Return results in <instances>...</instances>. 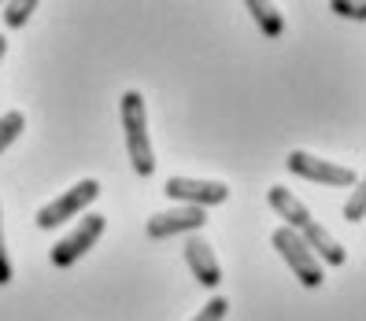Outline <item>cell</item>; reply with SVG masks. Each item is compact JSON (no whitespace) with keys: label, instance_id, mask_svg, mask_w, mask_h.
I'll return each instance as SVG.
<instances>
[{"label":"cell","instance_id":"cell-9","mask_svg":"<svg viewBox=\"0 0 366 321\" xmlns=\"http://www.w3.org/2000/svg\"><path fill=\"white\" fill-rule=\"evenodd\" d=\"M296 237L307 244V251L315 255L318 263H322V259H326V266H344V263H348V251L340 248V240H333V237H330V233H326V225L311 222L304 233H296Z\"/></svg>","mask_w":366,"mask_h":321},{"label":"cell","instance_id":"cell-8","mask_svg":"<svg viewBox=\"0 0 366 321\" xmlns=\"http://www.w3.org/2000/svg\"><path fill=\"white\" fill-rule=\"evenodd\" d=\"M185 263H189L192 277H197L204 288H219L222 285V266H219V259H214L211 244L204 237H197V233L185 240Z\"/></svg>","mask_w":366,"mask_h":321},{"label":"cell","instance_id":"cell-6","mask_svg":"<svg viewBox=\"0 0 366 321\" xmlns=\"http://www.w3.org/2000/svg\"><path fill=\"white\" fill-rule=\"evenodd\" d=\"M285 166H289V174H296V178H307V181H318V185H355L359 178H355V170H348V166H337V163H326V159H318V156H311V152H289V159H285Z\"/></svg>","mask_w":366,"mask_h":321},{"label":"cell","instance_id":"cell-10","mask_svg":"<svg viewBox=\"0 0 366 321\" xmlns=\"http://www.w3.org/2000/svg\"><path fill=\"white\" fill-rule=\"evenodd\" d=\"M267 200H270V207H274V210L289 222V229H292V233H304V229L315 222V218H311V210H307L304 203H300L289 188H282V185H274V188L267 192Z\"/></svg>","mask_w":366,"mask_h":321},{"label":"cell","instance_id":"cell-12","mask_svg":"<svg viewBox=\"0 0 366 321\" xmlns=\"http://www.w3.org/2000/svg\"><path fill=\"white\" fill-rule=\"evenodd\" d=\"M23 130H26V115L23 111H4L0 115V152H8Z\"/></svg>","mask_w":366,"mask_h":321},{"label":"cell","instance_id":"cell-11","mask_svg":"<svg viewBox=\"0 0 366 321\" xmlns=\"http://www.w3.org/2000/svg\"><path fill=\"white\" fill-rule=\"evenodd\" d=\"M248 15L255 19V26H259L267 37H282V34H285V19L277 15L274 4H263V0H248Z\"/></svg>","mask_w":366,"mask_h":321},{"label":"cell","instance_id":"cell-7","mask_svg":"<svg viewBox=\"0 0 366 321\" xmlns=\"http://www.w3.org/2000/svg\"><path fill=\"white\" fill-rule=\"evenodd\" d=\"M207 222V210L200 207H174V210H159L144 222V233L148 240H167V237H178V233H197L200 225Z\"/></svg>","mask_w":366,"mask_h":321},{"label":"cell","instance_id":"cell-5","mask_svg":"<svg viewBox=\"0 0 366 321\" xmlns=\"http://www.w3.org/2000/svg\"><path fill=\"white\" fill-rule=\"evenodd\" d=\"M163 192H167L174 203H182V207H200V210L219 207V203L229 200V188H226L222 181H197V178H170V181L163 185Z\"/></svg>","mask_w":366,"mask_h":321},{"label":"cell","instance_id":"cell-1","mask_svg":"<svg viewBox=\"0 0 366 321\" xmlns=\"http://www.w3.org/2000/svg\"><path fill=\"white\" fill-rule=\"evenodd\" d=\"M122 133H126V152H130V163L141 178H148L156 170V152L152 141H148V111H144V96L137 89L122 93Z\"/></svg>","mask_w":366,"mask_h":321},{"label":"cell","instance_id":"cell-17","mask_svg":"<svg viewBox=\"0 0 366 321\" xmlns=\"http://www.w3.org/2000/svg\"><path fill=\"white\" fill-rule=\"evenodd\" d=\"M330 8L337 15H344V19H366V4H344V0H333Z\"/></svg>","mask_w":366,"mask_h":321},{"label":"cell","instance_id":"cell-14","mask_svg":"<svg viewBox=\"0 0 366 321\" xmlns=\"http://www.w3.org/2000/svg\"><path fill=\"white\" fill-rule=\"evenodd\" d=\"M362 214H366V185H362V178L355 181V192L348 196V203H344V222H362Z\"/></svg>","mask_w":366,"mask_h":321},{"label":"cell","instance_id":"cell-13","mask_svg":"<svg viewBox=\"0 0 366 321\" xmlns=\"http://www.w3.org/2000/svg\"><path fill=\"white\" fill-rule=\"evenodd\" d=\"M34 11H37V0H15V4H4V23L19 30V26H26V19Z\"/></svg>","mask_w":366,"mask_h":321},{"label":"cell","instance_id":"cell-4","mask_svg":"<svg viewBox=\"0 0 366 321\" xmlns=\"http://www.w3.org/2000/svg\"><path fill=\"white\" fill-rule=\"evenodd\" d=\"M104 225H107L104 214H89V218H81L78 229L67 233V237H63V240L49 251L52 266H59V270H63V266H74L81 255H85V251H93V244L104 237Z\"/></svg>","mask_w":366,"mask_h":321},{"label":"cell","instance_id":"cell-15","mask_svg":"<svg viewBox=\"0 0 366 321\" xmlns=\"http://www.w3.org/2000/svg\"><path fill=\"white\" fill-rule=\"evenodd\" d=\"M226 310H229V303H226L222 295H214L211 303H207V307H204L197 317H192V321H222V317H226Z\"/></svg>","mask_w":366,"mask_h":321},{"label":"cell","instance_id":"cell-16","mask_svg":"<svg viewBox=\"0 0 366 321\" xmlns=\"http://www.w3.org/2000/svg\"><path fill=\"white\" fill-rule=\"evenodd\" d=\"M11 285V259H8V244H4V218H0V288Z\"/></svg>","mask_w":366,"mask_h":321},{"label":"cell","instance_id":"cell-2","mask_svg":"<svg viewBox=\"0 0 366 321\" xmlns=\"http://www.w3.org/2000/svg\"><path fill=\"white\" fill-rule=\"evenodd\" d=\"M270 244H274V251L289 263V270L296 273V281L304 285V288H318L322 281H326V270H322V263L307 251V244L300 240L289 225L274 229V233H270Z\"/></svg>","mask_w":366,"mask_h":321},{"label":"cell","instance_id":"cell-18","mask_svg":"<svg viewBox=\"0 0 366 321\" xmlns=\"http://www.w3.org/2000/svg\"><path fill=\"white\" fill-rule=\"evenodd\" d=\"M4 52H8V41H4V37H0V59H4Z\"/></svg>","mask_w":366,"mask_h":321},{"label":"cell","instance_id":"cell-3","mask_svg":"<svg viewBox=\"0 0 366 321\" xmlns=\"http://www.w3.org/2000/svg\"><path fill=\"white\" fill-rule=\"evenodd\" d=\"M100 196V181H93V178H85V181H78L71 192H59V196L52 200V203H45L37 210V229H59L63 222H71V218H78V214L89 207L93 200Z\"/></svg>","mask_w":366,"mask_h":321}]
</instances>
